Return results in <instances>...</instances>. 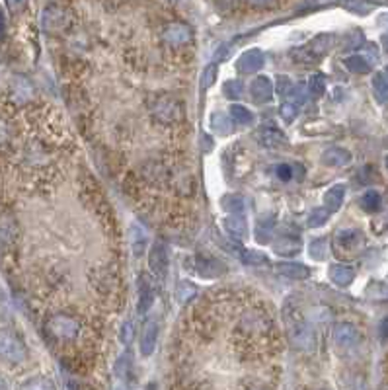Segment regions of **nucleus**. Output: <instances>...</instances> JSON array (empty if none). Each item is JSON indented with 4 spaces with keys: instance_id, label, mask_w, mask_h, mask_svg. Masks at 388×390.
Returning <instances> with one entry per match:
<instances>
[{
    "instance_id": "1",
    "label": "nucleus",
    "mask_w": 388,
    "mask_h": 390,
    "mask_svg": "<svg viewBox=\"0 0 388 390\" xmlns=\"http://www.w3.org/2000/svg\"><path fill=\"white\" fill-rule=\"evenodd\" d=\"M283 317H285V326H287V334L293 345L301 352H312L316 347V334L315 328L306 322V318L299 314L295 306L287 308Z\"/></svg>"
},
{
    "instance_id": "2",
    "label": "nucleus",
    "mask_w": 388,
    "mask_h": 390,
    "mask_svg": "<svg viewBox=\"0 0 388 390\" xmlns=\"http://www.w3.org/2000/svg\"><path fill=\"white\" fill-rule=\"evenodd\" d=\"M27 352L22 340L10 332V330H0V359L8 363H22Z\"/></svg>"
},
{
    "instance_id": "3",
    "label": "nucleus",
    "mask_w": 388,
    "mask_h": 390,
    "mask_svg": "<svg viewBox=\"0 0 388 390\" xmlns=\"http://www.w3.org/2000/svg\"><path fill=\"white\" fill-rule=\"evenodd\" d=\"M336 254L340 256H355L365 248V234L357 229H345L340 231L334 238Z\"/></svg>"
},
{
    "instance_id": "4",
    "label": "nucleus",
    "mask_w": 388,
    "mask_h": 390,
    "mask_svg": "<svg viewBox=\"0 0 388 390\" xmlns=\"http://www.w3.org/2000/svg\"><path fill=\"white\" fill-rule=\"evenodd\" d=\"M168 264H170V252H168V246L157 240L152 244L150 252H148V268L150 273L157 277V279H164L168 275Z\"/></svg>"
},
{
    "instance_id": "5",
    "label": "nucleus",
    "mask_w": 388,
    "mask_h": 390,
    "mask_svg": "<svg viewBox=\"0 0 388 390\" xmlns=\"http://www.w3.org/2000/svg\"><path fill=\"white\" fill-rule=\"evenodd\" d=\"M155 115L158 122L162 123H178L183 117L182 102H178L176 98H160L155 104Z\"/></svg>"
},
{
    "instance_id": "6",
    "label": "nucleus",
    "mask_w": 388,
    "mask_h": 390,
    "mask_svg": "<svg viewBox=\"0 0 388 390\" xmlns=\"http://www.w3.org/2000/svg\"><path fill=\"white\" fill-rule=\"evenodd\" d=\"M137 380L133 378V367L127 355H122L113 369V390H135Z\"/></svg>"
},
{
    "instance_id": "7",
    "label": "nucleus",
    "mask_w": 388,
    "mask_h": 390,
    "mask_svg": "<svg viewBox=\"0 0 388 390\" xmlns=\"http://www.w3.org/2000/svg\"><path fill=\"white\" fill-rule=\"evenodd\" d=\"M155 295H157V289H155V283L152 279L143 273L139 277V303H137V312L139 314H146L152 305H155Z\"/></svg>"
},
{
    "instance_id": "8",
    "label": "nucleus",
    "mask_w": 388,
    "mask_h": 390,
    "mask_svg": "<svg viewBox=\"0 0 388 390\" xmlns=\"http://www.w3.org/2000/svg\"><path fill=\"white\" fill-rule=\"evenodd\" d=\"M51 332L57 336V338H62V340H73L78 334V324L76 320H73L67 314H59V317L51 318V324H49Z\"/></svg>"
},
{
    "instance_id": "9",
    "label": "nucleus",
    "mask_w": 388,
    "mask_h": 390,
    "mask_svg": "<svg viewBox=\"0 0 388 390\" xmlns=\"http://www.w3.org/2000/svg\"><path fill=\"white\" fill-rule=\"evenodd\" d=\"M69 16L71 14L65 12V8H61V6H49L43 12L41 24L47 32H61L62 27L69 24Z\"/></svg>"
},
{
    "instance_id": "10",
    "label": "nucleus",
    "mask_w": 388,
    "mask_h": 390,
    "mask_svg": "<svg viewBox=\"0 0 388 390\" xmlns=\"http://www.w3.org/2000/svg\"><path fill=\"white\" fill-rule=\"evenodd\" d=\"M264 53L260 49H248L238 59V71L244 74H254L264 67Z\"/></svg>"
},
{
    "instance_id": "11",
    "label": "nucleus",
    "mask_w": 388,
    "mask_h": 390,
    "mask_svg": "<svg viewBox=\"0 0 388 390\" xmlns=\"http://www.w3.org/2000/svg\"><path fill=\"white\" fill-rule=\"evenodd\" d=\"M158 343V322L157 320H150L146 322L145 328L141 332V340H139V345H141V354L145 357H150L155 354Z\"/></svg>"
},
{
    "instance_id": "12",
    "label": "nucleus",
    "mask_w": 388,
    "mask_h": 390,
    "mask_svg": "<svg viewBox=\"0 0 388 390\" xmlns=\"http://www.w3.org/2000/svg\"><path fill=\"white\" fill-rule=\"evenodd\" d=\"M258 143L266 148H283L287 146V137L275 127H262L258 131Z\"/></svg>"
},
{
    "instance_id": "13",
    "label": "nucleus",
    "mask_w": 388,
    "mask_h": 390,
    "mask_svg": "<svg viewBox=\"0 0 388 390\" xmlns=\"http://www.w3.org/2000/svg\"><path fill=\"white\" fill-rule=\"evenodd\" d=\"M352 162V152L341 148V146H330L322 154V164L332 166V168H341Z\"/></svg>"
},
{
    "instance_id": "14",
    "label": "nucleus",
    "mask_w": 388,
    "mask_h": 390,
    "mask_svg": "<svg viewBox=\"0 0 388 390\" xmlns=\"http://www.w3.org/2000/svg\"><path fill=\"white\" fill-rule=\"evenodd\" d=\"M275 269H277L279 275L293 281H303L310 277V269L303 264H299V262H281L275 266Z\"/></svg>"
},
{
    "instance_id": "15",
    "label": "nucleus",
    "mask_w": 388,
    "mask_h": 390,
    "mask_svg": "<svg viewBox=\"0 0 388 390\" xmlns=\"http://www.w3.org/2000/svg\"><path fill=\"white\" fill-rule=\"evenodd\" d=\"M334 340L340 347H352L359 341V332L353 324L343 322V324H338L336 330H334Z\"/></svg>"
},
{
    "instance_id": "16",
    "label": "nucleus",
    "mask_w": 388,
    "mask_h": 390,
    "mask_svg": "<svg viewBox=\"0 0 388 390\" xmlns=\"http://www.w3.org/2000/svg\"><path fill=\"white\" fill-rule=\"evenodd\" d=\"M250 94L254 98L255 102L260 104H266L273 98V84L267 76H258L252 86H250Z\"/></svg>"
},
{
    "instance_id": "17",
    "label": "nucleus",
    "mask_w": 388,
    "mask_h": 390,
    "mask_svg": "<svg viewBox=\"0 0 388 390\" xmlns=\"http://www.w3.org/2000/svg\"><path fill=\"white\" fill-rule=\"evenodd\" d=\"M355 279V269L345 264H334L330 268V281H334L338 287H350Z\"/></svg>"
},
{
    "instance_id": "18",
    "label": "nucleus",
    "mask_w": 388,
    "mask_h": 390,
    "mask_svg": "<svg viewBox=\"0 0 388 390\" xmlns=\"http://www.w3.org/2000/svg\"><path fill=\"white\" fill-rule=\"evenodd\" d=\"M164 39L174 45V47H180L183 43H187L190 39H192V32H190V27L183 24H172L166 27V32H164Z\"/></svg>"
},
{
    "instance_id": "19",
    "label": "nucleus",
    "mask_w": 388,
    "mask_h": 390,
    "mask_svg": "<svg viewBox=\"0 0 388 390\" xmlns=\"http://www.w3.org/2000/svg\"><path fill=\"white\" fill-rule=\"evenodd\" d=\"M343 199H345V185L336 183L324 194V209L328 213H336L343 205Z\"/></svg>"
},
{
    "instance_id": "20",
    "label": "nucleus",
    "mask_w": 388,
    "mask_h": 390,
    "mask_svg": "<svg viewBox=\"0 0 388 390\" xmlns=\"http://www.w3.org/2000/svg\"><path fill=\"white\" fill-rule=\"evenodd\" d=\"M222 225H225V231L229 232L234 240H242L248 234V222L242 215H229Z\"/></svg>"
},
{
    "instance_id": "21",
    "label": "nucleus",
    "mask_w": 388,
    "mask_h": 390,
    "mask_svg": "<svg viewBox=\"0 0 388 390\" xmlns=\"http://www.w3.org/2000/svg\"><path fill=\"white\" fill-rule=\"evenodd\" d=\"M301 240L297 238V236H281L277 238L275 242H273V250L279 254V256H295V254H299L301 252Z\"/></svg>"
},
{
    "instance_id": "22",
    "label": "nucleus",
    "mask_w": 388,
    "mask_h": 390,
    "mask_svg": "<svg viewBox=\"0 0 388 390\" xmlns=\"http://www.w3.org/2000/svg\"><path fill=\"white\" fill-rule=\"evenodd\" d=\"M334 41H336V36H332V34H320V36H316L315 39L310 41L308 51L315 53L316 57H320V55H324V53H328L330 49L334 47Z\"/></svg>"
},
{
    "instance_id": "23",
    "label": "nucleus",
    "mask_w": 388,
    "mask_h": 390,
    "mask_svg": "<svg viewBox=\"0 0 388 390\" xmlns=\"http://www.w3.org/2000/svg\"><path fill=\"white\" fill-rule=\"evenodd\" d=\"M273 229H275V219L271 215L260 219L258 220V227H255V240L260 244L269 242V236L273 234Z\"/></svg>"
},
{
    "instance_id": "24",
    "label": "nucleus",
    "mask_w": 388,
    "mask_h": 390,
    "mask_svg": "<svg viewBox=\"0 0 388 390\" xmlns=\"http://www.w3.org/2000/svg\"><path fill=\"white\" fill-rule=\"evenodd\" d=\"M343 65L347 67V71H352L355 74H367L371 71V61L363 57V55H352V57H345Z\"/></svg>"
},
{
    "instance_id": "25",
    "label": "nucleus",
    "mask_w": 388,
    "mask_h": 390,
    "mask_svg": "<svg viewBox=\"0 0 388 390\" xmlns=\"http://www.w3.org/2000/svg\"><path fill=\"white\" fill-rule=\"evenodd\" d=\"M232 252L240 257V262H244L246 266H258V264L266 262V256H264V254H260V252H255V250L242 248V246H234V250H232Z\"/></svg>"
},
{
    "instance_id": "26",
    "label": "nucleus",
    "mask_w": 388,
    "mask_h": 390,
    "mask_svg": "<svg viewBox=\"0 0 388 390\" xmlns=\"http://www.w3.org/2000/svg\"><path fill=\"white\" fill-rule=\"evenodd\" d=\"M373 92L380 104L388 102V78L383 73H376L373 76Z\"/></svg>"
},
{
    "instance_id": "27",
    "label": "nucleus",
    "mask_w": 388,
    "mask_h": 390,
    "mask_svg": "<svg viewBox=\"0 0 388 390\" xmlns=\"http://www.w3.org/2000/svg\"><path fill=\"white\" fill-rule=\"evenodd\" d=\"M231 119L236 125H250V123L254 122V113L248 110V108H244V106H238V104H234L231 106Z\"/></svg>"
},
{
    "instance_id": "28",
    "label": "nucleus",
    "mask_w": 388,
    "mask_h": 390,
    "mask_svg": "<svg viewBox=\"0 0 388 390\" xmlns=\"http://www.w3.org/2000/svg\"><path fill=\"white\" fill-rule=\"evenodd\" d=\"M18 390H55V387H53V382L49 380L47 377H32L27 378V380H24L20 387H18Z\"/></svg>"
},
{
    "instance_id": "29",
    "label": "nucleus",
    "mask_w": 388,
    "mask_h": 390,
    "mask_svg": "<svg viewBox=\"0 0 388 390\" xmlns=\"http://www.w3.org/2000/svg\"><path fill=\"white\" fill-rule=\"evenodd\" d=\"M131 246H133L135 256H141V254L145 252L146 234H145V231H143V229L139 227V225L131 227Z\"/></svg>"
},
{
    "instance_id": "30",
    "label": "nucleus",
    "mask_w": 388,
    "mask_h": 390,
    "mask_svg": "<svg viewBox=\"0 0 388 390\" xmlns=\"http://www.w3.org/2000/svg\"><path fill=\"white\" fill-rule=\"evenodd\" d=\"M380 203H383V197H380V194L375 192V190H369V192L363 194V197H361V207H363L367 213H375V211H378V209H380Z\"/></svg>"
},
{
    "instance_id": "31",
    "label": "nucleus",
    "mask_w": 388,
    "mask_h": 390,
    "mask_svg": "<svg viewBox=\"0 0 388 390\" xmlns=\"http://www.w3.org/2000/svg\"><path fill=\"white\" fill-rule=\"evenodd\" d=\"M195 295H197V289H195V285H192L190 281H180L178 285H176V299H178V303H187V301H192Z\"/></svg>"
},
{
    "instance_id": "32",
    "label": "nucleus",
    "mask_w": 388,
    "mask_h": 390,
    "mask_svg": "<svg viewBox=\"0 0 388 390\" xmlns=\"http://www.w3.org/2000/svg\"><path fill=\"white\" fill-rule=\"evenodd\" d=\"M225 209H229L232 215H242L246 211V201H244L242 195H229L225 197Z\"/></svg>"
},
{
    "instance_id": "33",
    "label": "nucleus",
    "mask_w": 388,
    "mask_h": 390,
    "mask_svg": "<svg viewBox=\"0 0 388 390\" xmlns=\"http://www.w3.org/2000/svg\"><path fill=\"white\" fill-rule=\"evenodd\" d=\"M308 92H310L312 98H320L326 92V78H324V74H315L308 80Z\"/></svg>"
},
{
    "instance_id": "34",
    "label": "nucleus",
    "mask_w": 388,
    "mask_h": 390,
    "mask_svg": "<svg viewBox=\"0 0 388 390\" xmlns=\"http://www.w3.org/2000/svg\"><path fill=\"white\" fill-rule=\"evenodd\" d=\"M328 219H330V213L324 207H318L308 215V227L310 229H318V227L326 225Z\"/></svg>"
},
{
    "instance_id": "35",
    "label": "nucleus",
    "mask_w": 388,
    "mask_h": 390,
    "mask_svg": "<svg viewBox=\"0 0 388 390\" xmlns=\"http://www.w3.org/2000/svg\"><path fill=\"white\" fill-rule=\"evenodd\" d=\"M328 250V240L326 238H316L315 242L310 244V256L315 260H324L326 257Z\"/></svg>"
},
{
    "instance_id": "36",
    "label": "nucleus",
    "mask_w": 388,
    "mask_h": 390,
    "mask_svg": "<svg viewBox=\"0 0 388 390\" xmlns=\"http://www.w3.org/2000/svg\"><path fill=\"white\" fill-rule=\"evenodd\" d=\"M244 92V86L240 80H229L225 84V94L229 98H240Z\"/></svg>"
},
{
    "instance_id": "37",
    "label": "nucleus",
    "mask_w": 388,
    "mask_h": 390,
    "mask_svg": "<svg viewBox=\"0 0 388 390\" xmlns=\"http://www.w3.org/2000/svg\"><path fill=\"white\" fill-rule=\"evenodd\" d=\"M297 113H299V106L295 102H285L281 106V115H283L285 122H293L297 117Z\"/></svg>"
},
{
    "instance_id": "38",
    "label": "nucleus",
    "mask_w": 388,
    "mask_h": 390,
    "mask_svg": "<svg viewBox=\"0 0 388 390\" xmlns=\"http://www.w3.org/2000/svg\"><path fill=\"white\" fill-rule=\"evenodd\" d=\"M215 74H217V65L207 67V71L203 73V80H201V88H203V90H207L209 86L215 82Z\"/></svg>"
},
{
    "instance_id": "39",
    "label": "nucleus",
    "mask_w": 388,
    "mask_h": 390,
    "mask_svg": "<svg viewBox=\"0 0 388 390\" xmlns=\"http://www.w3.org/2000/svg\"><path fill=\"white\" fill-rule=\"evenodd\" d=\"M291 80L287 78V76H277V92H279L281 96H285V94H289L291 92Z\"/></svg>"
},
{
    "instance_id": "40",
    "label": "nucleus",
    "mask_w": 388,
    "mask_h": 390,
    "mask_svg": "<svg viewBox=\"0 0 388 390\" xmlns=\"http://www.w3.org/2000/svg\"><path fill=\"white\" fill-rule=\"evenodd\" d=\"M131 340H133V328H131V324H129V322H125L122 328V341L125 343V345H129Z\"/></svg>"
},
{
    "instance_id": "41",
    "label": "nucleus",
    "mask_w": 388,
    "mask_h": 390,
    "mask_svg": "<svg viewBox=\"0 0 388 390\" xmlns=\"http://www.w3.org/2000/svg\"><path fill=\"white\" fill-rule=\"evenodd\" d=\"M277 176H279L281 180H291L293 178V168L289 166V164H281V166H277Z\"/></svg>"
},
{
    "instance_id": "42",
    "label": "nucleus",
    "mask_w": 388,
    "mask_h": 390,
    "mask_svg": "<svg viewBox=\"0 0 388 390\" xmlns=\"http://www.w3.org/2000/svg\"><path fill=\"white\" fill-rule=\"evenodd\" d=\"M378 336H380V340L383 341L388 340V317L380 320V324H378Z\"/></svg>"
},
{
    "instance_id": "43",
    "label": "nucleus",
    "mask_w": 388,
    "mask_h": 390,
    "mask_svg": "<svg viewBox=\"0 0 388 390\" xmlns=\"http://www.w3.org/2000/svg\"><path fill=\"white\" fill-rule=\"evenodd\" d=\"M4 30H6V20H4V14L0 12V37L4 36Z\"/></svg>"
},
{
    "instance_id": "44",
    "label": "nucleus",
    "mask_w": 388,
    "mask_h": 390,
    "mask_svg": "<svg viewBox=\"0 0 388 390\" xmlns=\"http://www.w3.org/2000/svg\"><path fill=\"white\" fill-rule=\"evenodd\" d=\"M383 45H385V49H387V53H388V34L383 36Z\"/></svg>"
},
{
    "instance_id": "45",
    "label": "nucleus",
    "mask_w": 388,
    "mask_h": 390,
    "mask_svg": "<svg viewBox=\"0 0 388 390\" xmlns=\"http://www.w3.org/2000/svg\"><path fill=\"white\" fill-rule=\"evenodd\" d=\"M0 390H8V389H6V382H4L2 378H0Z\"/></svg>"
},
{
    "instance_id": "46",
    "label": "nucleus",
    "mask_w": 388,
    "mask_h": 390,
    "mask_svg": "<svg viewBox=\"0 0 388 390\" xmlns=\"http://www.w3.org/2000/svg\"><path fill=\"white\" fill-rule=\"evenodd\" d=\"M383 74H385V76H387V78H388V67H387V69H385V73H383Z\"/></svg>"
},
{
    "instance_id": "47",
    "label": "nucleus",
    "mask_w": 388,
    "mask_h": 390,
    "mask_svg": "<svg viewBox=\"0 0 388 390\" xmlns=\"http://www.w3.org/2000/svg\"><path fill=\"white\" fill-rule=\"evenodd\" d=\"M387 168H388V157H387Z\"/></svg>"
},
{
    "instance_id": "48",
    "label": "nucleus",
    "mask_w": 388,
    "mask_h": 390,
    "mask_svg": "<svg viewBox=\"0 0 388 390\" xmlns=\"http://www.w3.org/2000/svg\"><path fill=\"white\" fill-rule=\"evenodd\" d=\"M322 390H328V389H322Z\"/></svg>"
}]
</instances>
